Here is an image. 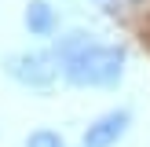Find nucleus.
<instances>
[{
  "label": "nucleus",
  "mask_w": 150,
  "mask_h": 147,
  "mask_svg": "<svg viewBox=\"0 0 150 147\" xmlns=\"http://www.w3.org/2000/svg\"><path fill=\"white\" fill-rule=\"evenodd\" d=\"M26 147H62V136L55 129H37L26 136Z\"/></svg>",
  "instance_id": "5"
},
{
  "label": "nucleus",
  "mask_w": 150,
  "mask_h": 147,
  "mask_svg": "<svg viewBox=\"0 0 150 147\" xmlns=\"http://www.w3.org/2000/svg\"><path fill=\"white\" fill-rule=\"evenodd\" d=\"M26 29L37 33V37H48L51 29H55V11H51L44 0H29V7H26Z\"/></svg>",
  "instance_id": "4"
},
{
  "label": "nucleus",
  "mask_w": 150,
  "mask_h": 147,
  "mask_svg": "<svg viewBox=\"0 0 150 147\" xmlns=\"http://www.w3.org/2000/svg\"><path fill=\"white\" fill-rule=\"evenodd\" d=\"M128 110H110V114H103L95 125H88L84 132V147H114L117 140L128 132Z\"/></svg>",
  "instance_id": "3"
},
{
  "label": "nucleus",
  "mask_w": 150,
  "mask_h": 147,
  "mask_svg": "<svg viewBox=\"0 0 150 147\" xmlns=\"http://www.w3.org/2000/svg\"><path fill=\"white\" fill-rule=\"evenodd\" d=\"M4 74L15 77L18 85L44 88V85L55 81V59L48 51H15V55L4 59Z\"/></svg>",
  "instance_id": "2"
},
{
  "label": "nucleus",
  "mask_w": 150,
  "mask_h": 147,
  "mask_svg": "<svg viewBox=\"0 0 150 147\" xmlns=\"http://www.w3.org/2000/svg\"><path fill=\"white\" fill-rule=\"evenodd\" d=\"M62 63H66V77L73 85H114L121 77L125 51L110 48V44H88L84 51L62 59Z\"/></svg>",
  "instance_id": "1"
}]
</instances>
